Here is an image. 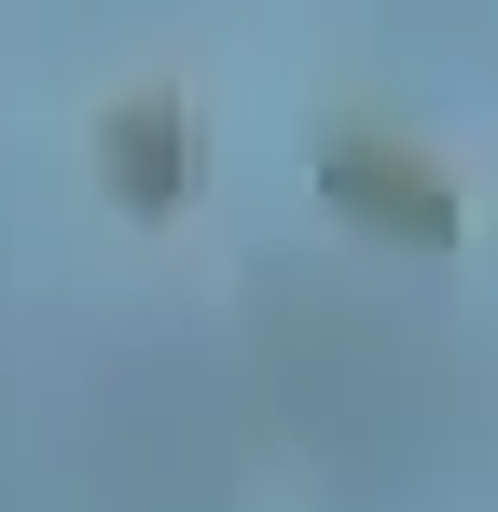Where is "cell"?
Segmentation results:
<instances>
[{
	"label": "cell",
	"instance_id": "obj_1",
	"mask_svg": "<svg viewBox=\"0 0 498 512\" xmlns=\"http://www.w3.org/2000/svg\"><path fill=\"white\" fill-rule=\"evenodd\" d=\"M332 208H346V222H388V236H415V250L457 236L443 167H415V153H388V139H346V153H332Z\"/></svg>",
	"mask_w": 498,
	"mask_h": 512
},
{
	"label": "cell",
	"instance_id": "obj_2",
	"mask_svg": "<svg viewBox=\"0 0 498 512\" xmlns=\"http://www.w3.org/2000/svg\"><path fill=\"white\" fill-rule=\"evenodd\" d=\"M111 194L125 208H180V180H194V125L166 111V97H139V111H111Z\"/></svg>",
	"mask_w": 498,
	"mask_h": 512
}]
</instances>
